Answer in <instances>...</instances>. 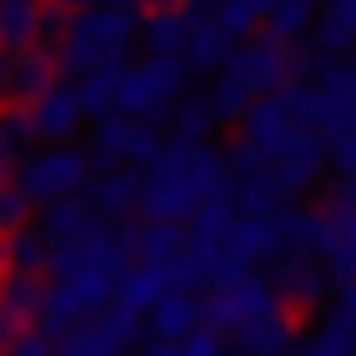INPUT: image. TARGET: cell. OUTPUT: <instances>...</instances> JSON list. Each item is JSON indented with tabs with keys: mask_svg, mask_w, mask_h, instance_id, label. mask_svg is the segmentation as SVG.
<instances>
[{
	"mask_svg": "<svg viewBox=\"0 0 356 356\" xmlns=\"http://www.w3.org/2000/svg\"><path fill=\"white\" fill-rule=\"evenodd\" d=\"M208 202H232V172L220 166V154L208 149V143H191L178 137L161 149V161L149 166V178H143V196L137 208L149 220H196Z\"/></svg>",
	"mask_w": 356,
	"mask_h": 356,
	"instance_id": "cell-1",
	"label": "cell"
},
{
	"mask_svg": "<svg viewBox=\"0 0 356 356\" xmlns=\"http://www.w3.org/2000/svg\"><path fill=\"white\" fill-rule=\"evenodd\" d=\"M208 321H214L226 339H238L243 350L285 356V344H291V309L273 291V280H255V273H232L226 285H214Z\"/></svg>",
	"mask_w": 356,
	"mask_h": 356,
	"instance_id": "cell-2",
	"label": "cell"
},
{
	"mask_svg": "<svg viewBox=\"0 0 356 356\" xmlns=\"http://www.w3.org/2000/svg\"><path fill=\"white\" fill-rule=\"evenodd\" d=\"M285 72H291V48H285L280 36H261V42H250V48L226 54L220 83H214V95H208L214 119H243V107L261 102L267 89H280Z\"/></svg>",
	"mask_w": 356,
	"mask_h": 356,
	"instance_id": "cell-3",
	"label": "cell"
},
{
	"mask_svg": "<svg viewBox=\"0 0 356 356\" xmlns=\"http://www.w3.org/2000/svg\"><path fill=\"white\" fill-rule=\"evenodd\" d=\"M131 42H137V13L131 6H89L65 24L60 42V65L72 72H107V65H125L131 60Z\"/></svg>",
	"mask_w": 356,
	"mask_h": 356,
	"instance_id": "cell-4",
	"label": "cell"
},
{
	"mask_svg": "<svg viewBox=\"0 0 356 356\" xmlns=\"http://www.w3.org/2000/svg\"><path fill=\"white\" fill-rule=\"evenodd\" d=\"M178 89H184V60L149 54L143 65H125V72H119V113L149 125V119H161L166 107L178 102Z\"/></svg>",
	"mask_w": 356,
	"mask_h": 356,
	"instance_id": "cell-5",
	"label": "cell"
},
{
	"mask_svg": "<svg viewBox=\"0 0 356 356\" xmlns=\"http://www.w3.org/2000/svg\"><path fill=\"white\" fill-rule=\"evenodd\" d=\"M83 184H89V154L72 143H48L42 154H24V166H18V191L42 208L60 196H77Z\"/></svg>",
	"mask_w": 356,
	"mask_h": 356,
	"instance_id": "cell-6",
	"label": "cell"
},
{
	"mask_svg": "<svg viewBox=\"0 0 356 356\" xmlns=\"http://www.w3.org/2000/svg\"><path fill=\"white\" fill-rule=\"evenodd\" d=\"M60 83V48L30 42V48H0V102L30 107L36 95Z\"/></svg>",
	"mask_w": 356,
	"mask_h": 356,
	"instance_id": "cell-7",
	"label": "cell"
},
{
	"mask_svg": "<svg viewBox=\"0 0 356 356\" xmlns=\"http://www.w3.org/2000/svg\"><path fill=\"white\" fill-rule=\"evenodd\" d=\"M89 161H102V166H154L161 161V137H154L143 119H125V113H107L95 119V137H89Z\"/></svg>",
	"mask_w": 356,
	"mask_h": 356,
	"instance_id": "cell-8",
	"label": "cell"
},
{
	"mask_svg": "<svg viewBox=\"0 0 356 356\" xmlns=\"http://www.w3.org/2000/svg\"><path fill=\"white\" fill-rule=\"evenodd\" d=\"M83 119H89V107H83V89L77 83H54L48 95L30 102V125H36L42 143H72L83 131Z\"/></svg>",
	"mask_w": 356,
	"mask_h": 356,
	"instance_id": "cell-9",
	"label": "cell"
},
{
	"mask_svg": "<svg viewBox=\"0 0 356 356\" xmlns=\"http://www.w3.org/2000/svg\"><path fill=\"white\" fill-rule=\"evenodd\" d=\"M267 261H273V291H280L285 303H315L321 285H327V267L309 250H273Z\"/></svg>",
	"mask_w": 356,
	"mask_h": 356,
	"instance_id": "cell-10",
	"label": "cell"
},
{
	"mask_svg": "<svg viewBox=\"0 0 356 356\" xmlns=\"http://www.w3.org/2000/svg\"><path fill=\"white\" fill-rule=\"evenodd\" d=\"M226 48L232 36L220 30V18L202 13V6H184V72H220Z\"/></svg>",
	"mask_w": 356,
	"mask_h": 356,
	"instance_id": "cell-11",
	"label": "cell"
},
{
	"mask_svg": "<svg viewBox=\"0 0 356 356\" xmlns=\"http://www.w3.org/2000/svg\"><path fill=\"white\" fill-rule=\"evenodd\" d=\"M191 327H202V297H191L184 285H172V291L161 297V303L149 309V339H166V344H178Z\"/></svg>",
	"mask_w": 356,
	"mask_h": 356,
	"instance_id": "cell-12",
	"label": "cell"
},
{
	"mask_svg": "<svg viewBox=\"0 0 356 356\" xmlns=\"http://www.w3.org/2000/svg\"><path fill=\"white\" fill-rule=\"evenodd\" d=\"M172 291V267H154V261H131L125 280H119V309H131V315H149L161 297Z\"/></svg>",
	"mask_w": 356,
	"mask_h": 356,
	"instance_id": "cell-13",
	"label": "cell"
},
{
	"mask_svg": "<svg viewBox=\"0 0 356 356\" xmlns=\"http://www.w3.org/2000/svg\"><path fill=\"white\" fill-rule=\"evenodd\" d=\"M273 250H280V243H273V220L232 214V226H226V255H232L238 267H250V261H267Z\"/></svg>",
	"mask_w": 356,
	"mask_h": 356,
	"instance_id": "cell-14",
	"label": "cell"
},
{
	"mask_svg": "<svg viewBox=\"0 0 356 356\" xmlns=\"http://www.w3.org/2000/svg\"><path fill=\"white\" fill-rule=\"evenodd\" d=\"M54 0H0V48H30L42 42V18Z\"/></svg>",
	"mask_w": 356,
	"mask_h": 356,
	"instance_id": "cell-15",
	"label": "cell"
},
{
	"mask_svg": "<svg viewBox=\"0 0 356 356\" xmlns=\"http://www.w3.org/2000/svg\"><path fill=\"white\" fill-rule=\"evenodd\" d=\"M42 297H48L42 273H18V267H6V273H0V309H6L18 327H30V321L42 315Z\"/></svg>",
	"mask_w": 356,
	"mask_h": 356,
	"instance_id": "cell-16",
	"label": "cell"
},
{
	"mask_svg": "<svg viewBox=\"0 0 356 356\" xmlns=\"http://www.w3.org/2000/svg\"><path fill=\"white\" fill-rule=\"evenodd\" d=\"M42 232H48V243H77L83 232H95V208L83 196H60L42 208Z\"/></svg>",
	"mask_w": 356,
	"mask_h": 356,
	"instance_id": "cell-17",
	"label": "cell"
},
{
	"mask_svg": "<svg viewBox=\"0 0 356 356\" xmlns=\"http://www.w3.org/2000/svg\"><path fill=\"white\" fill-rule=\"evenodd\" d=\"M36 143V125H30V107H13V113H0V184L18 178L24 166V149Z\"/></svg>",
	"mask_w": 356,
	"mask_h": 356,
	"instance_id": "cell-18",
	"label": "cell"
},
{
	"mask_svg": "<svg viewBox=\"0 0 356 356\" xmlns=\"http://www.w3.org/2000/svg\"><path fill=\"white\" fill-rule=\"evenodd\" d=\"M137 196H143V178H131V172H107V178H95V184H89V208H95V214H107V220L131 214V208H137Z\"/></svg>",
	"mask_w": 356,
	"mask_h": 356,
	"instance_id": "cell-19",
	"label": "cell"
},
{
	"mask_svg": "<svg viewBox=\"0 0 356 356\" xmlns=\"http://www.w3.org/2000/svg\"><path fill=\"white\" fill-rule=\"evenodd\" d=\"M273 243H280V250L321 255V214H309V208H280V214H273Z\"/></svg>",
	"mask_w": 356,
	"mask_h": 356,
	"instance_id": "cell-20",
	"label": "cell"
},
{
	"mask_svg": "<svg viewBox=\"0 0 356 356\" xmlns=\"http://www.w3.org/2000/svg\"><path fill=\"white\" fill-rule=\"evenodd\" d=\"M143 42L161 60H184V6H154V18L143 24Z\"/></svg>",
	"mask_w": 356,
	"mask_h": 356,
	"instance_id": "cell-21",
	"label": "cell"
},
{
	"mask_svg": "<svg viewBox=\"0 0 356 356\" xmlns=\"http://www.w3.org/2000/svg\"><path fill=\"white\" fill-rule=\"evenodd\" d=\"M178 250H184V226H178V220H149V226L137 232V255L154 261V267H172Z\"/></svg>",
	"mask_w": 356,
	"mask_h": 356,
	"instance_id": "cell-22",
	"label": "cell"
},
{
	"mask_svg": "<svg viewBox=\"0 0 356 356\" xmlns=\"http://www.w3.org/2000/svg\"><path fill=\"white\" fill-rule=\"evenodd\" d=\"M273 6H280V0H220L214 18H220V30H226V36H250L255 24H267V18H273Z\"/></svg>",
	"mask_w": 356,
	"mask_h": 356,
	"instance_id": "cell-23",
	"label": "cell"
},
{
	"mask_svg": "<svg viewBox=\"0 0 356 356\" xmlns=\"http://www.w3.org/2000/svg\"><path fill=\"white\" fill-rule=\"evenodd\" d=\"M119 72H125V65H107V72H89L83 83H77V89H83V107H89L95 119L119 113Z\"/></svg>",
	"mask_w": 356,
	"mask_h": 356,
	"instance_id": "cell-24",
	"label": "cell"
},
{
	"mask_svg": "<svg viewBox=\"0 0 356 356\" xmlns=\"http://www.w3.org/2000/svg\"><path fill=\"white\" fill-rule=\"evenodd\" d=\"M309 24H315V0H280V6H273V18H267V36H280L285 48H291Z\"/></svg>",
	"mask_w": 356,
	"mask_h": 356,
	"instance_id": "cell-25",
	"label": "cell"
},
{
	"mask_svg": "<svg viewBox=\"0 0 356 356\" xmlns=\"http://www.w3.org/2000/svg\"><path fill=\"white\" fill-rule=\"evenodd\" d=\"M30 196L18 191V178H6V184H0V238H6V232H18V226H30Z\"/></svg>",
	"mask_w": 356,
	"mask_h": 356,
	"instance_id": "cell-26",
	"label": "cell"
},
{
	"mask_svg": "<svg viewBox=\"0 0 356 356\" xmlns=\"http://www.w3.org/2000/svg\"><path fill=\"white\" fill-rule=\"evenodd\" d=\"M178 356H226V332L208 321V327H191L178 339Z\"/></svg>",
	"mask_w": 356,
	"mask_h": 356,
	"instance_id": "cell-27",
	"label": "cell"
},
{
	"mask_svg": "<svg viewBox=\"0 0 356 356\" xmlns=\"http://www.w3.org/2000/svg\"><path fill=\"white\" fill-rule=\"evenodd\" d=\"M327 327H339L344 339H356V280H339V297L327 309Z\"/></svg>",
	"mask_w": 356,
	"mask_h": 356,
	"instance_id": "cell-28",
	"label": "cell"
},
{
	"mask_svg": "<svg viewBox=\"0 0 356 356\" xmlns=\"http://www.w3.org/2000/svg\"><path fill=\"white\" fill-rule=\"evenodd\" d=\"M6 356H54V332L42 327V321H30V327L13 339V350H6Z\"/></svg>",
	"mask_w": 356,
	"mask_h": 356,
	"instance_id": "cell-29",
	"label": "cell"
},
{
	"mask_svg": "<svg viewBox=\"0 0 356 356\" xmlns=\"http://www.w3.org/2000/svg\"><path fill=\"white\" fill-rule=\"evenodd\" d=\"M18 332H24V327H18V321H13V315H6V309H0V356L13 350V339H18Z\"/></svg>",
	"mask_w": 356,
	"mask_h": 356,
	"instance_id": "cell-30",
	"label": "cell"
},
{
	"mask_svg": "<svg viewBox=\"0 0 356 356\" xmlns=\"http://www.w3.org/2000/svg\"><path fill=\"white\" fill-rule=\"evenodd\" d=\"M143 356H178V344H166V339H149V350Z\"/></svg>",
	"mask_w": 356,
	"mask_h": 356,
	"instance_id": "cell-31",
	"label": "cell"
},
{
	"mask_svg": "<svg viewBox=\"0 0 356 356\" xmlns=\"http://www.w3.org/2000/svg\"><path fill=\"white\" fill-rule=\"evenodd\" d=\"M184 6H220V0H184Z\"/></svg>",
	"mask_w": 356,
	"mask_h": 356,
	"instance_id": "cell-32",
	"label": "cell"
},
{
	"mask_svg": "<svg viewBox=\"0 0 356 356\" xmlns=\"http://www.w3.org/2000/svg\"><path fill=\"white\" fill-rule=\"evenodd\" d=\"M243 356H273V350H243Z\"/></svg>",
	"mask_w": 356,
	"mask_h": 356,
	"instance_id": "cell-33",
	"label": "cell"
}]
</instances>
